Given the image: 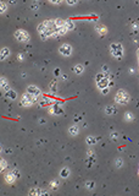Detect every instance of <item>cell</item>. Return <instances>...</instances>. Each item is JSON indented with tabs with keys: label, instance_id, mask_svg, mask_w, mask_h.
I'll use <instances>...</instances> for the list:
<instances>
[{
	"label": "cell",
	"instance_id": "cell-1",
	"mask_svg": "<svg viewBox=\"0 0 139 196\" xmlns=\"http://www.w3.org/2000/svg\"><path fill=\"white\" fill-rule=\"evenodd\" d=\"M110 50H111L112 57H115L118 60L123 57V47L120 43H112V44H110Z\"/></svg>",
	"mask_w": 139,
	"mask_h": 196
},
{
	"label": "cell",
	"instance_id": "cell-2",
	"mask_svg": "<svg viewBox=\"0 0 139 196\" xmlns=\"http://www.w3.org/2000/svg\"><path fill=\"white\" fill-rule=\"evenodd\" d=\"M129 101H131V97L126 91H118L116 96H115V102L118 104H127L129 103Z\"/></svg>",
	"mask_w": 139,
	"mask_h": 196
},
{
	"label": "cell",
	"instance_id": "cell-3",
	"mask_svg": "<svg viewBox=\"0 0 139 196\" xmlns=\"http://www.w3.org/2000/svg\"><path fill=\"white\" fill-rule=\"evenodd\" d=\"M35 102H37V97L29 94L27 92V93H25L22 96V99H21L20 104L22 107H29V106H32V104H34Z\"/></svg>",
	"mask_w": 139,
	"mask_h": 196
},
{
	"label": "cell",
	"instance_id": "cell-4",
	"mask_svg": "<svg viewBox=\"0 0 139 196\" xmlns=\"http://www.w3.org/2000/svg\"><path fill=\"white\" fill-rule=\"evenodd\" d=\"M15 38L20 42H28L29 41V34L25 29H17L15 32Z\"/></svg>",
	"mask_w": 139,
	"mask_h": 196
},
{
	"label": "cell",
	"instance_id": "cell-5",
	"mask_svg": "<svg viewBox=\"0 0 139 196\" xmlns=\"http://www.w3.org/2000/svg\"><path fill=\"white\" fill-rule=\"evenodd\" d=\"M49 113L54 114V115H61V114H64V108L60 103H54L49 108Z\"/></svg>",
	"mask_w": 139,
	"mask_h": 196
},
{
	"label": "cell",
	"instance_id": "cell-6",
	"mask_svg": "<svg viewBox=\"0 0 139 196\" xmlns=\"http://www.w3.org/2000/svg\"><path fill=\"white\" fill-rule=\"evenodd\" d=\"M60 53H61L64 57H70V55L72 54V47L70 44H62L61 47H60Z\"/></svg>",
	"mask_w": 139,
	"mask_h": 196
},
{
	"label": "cell",
	"instance_id": "cell-7",
	"mask_svg": "<svg viewBox=\"0 0 139 196\" xmlns=\"http://www.w3.org/2000/svg\"><path fill=\"white\" fill-rule=\"evenodd\" d=\"M27 92L29 94H32V96H34V97H38V96H40V90L37 87V86H28V88H27Z\"/></svg>",
	"mask_w": 139,
	"mask_h": 196
},
{
	"label": "cell",
	"instance_id": "cell-8",
	"mask_svg": "<svg viewBox=\"0 0 139 196\" xmlns=\"http://www.w3.org/2000/svg\"><path fill=\"white\" fill-rule=\"evenodd\" d=\"M51 104H54V99H53V98L43 97L39 101V107H46V106H51Z\"/></svg>",
	"mask_w": 139,
	"mask_h": 196
},
{
	"label": "cell",
	"instance_id": "cell-9",
	"mask_svg": "<svg viewBox=\"0 0 139 196\" xmlns=\"http://www.w3.org/2000/svg\"><path fill=\"white\" fill-rule=\"evenodd\" d=\"M96 85H98V87H99L100 90H102V88H107V86H109V78L106 77V75H105V77H102L101 80L96 81Z\"/></svg>",
	"mask_w": 139,
	"mask_h": 196
},
{
	"label": "cell",
	"instance_id": "cell-10",
	"mask_svg": "<svg viewBox=\"0 0 139 196\" xmlns=\"http://www.w3.org/2000/svg\"><path fill=\"white\" fill-rule=\"evenodd\" d=\"M16 180V175L12 173V172H10V173H8L6 175H5V181H6L8 184H14Z\"/></svg>",
	"mask_w": 139,
	"mask_h": 196
},
{
	"label": "cell",
	"instance_id": "cell-11",
	"mask_svg": "<svg viewBox=\"0 0 139 196\" xmlns=\"http://www.w3.org/2000/svg\"><path fill=\"white\" fill-rule=\"evenodd\" d=\"M95 31H96L99 34L104 36V34L107 32V28L104 26V24H96V26H95Z\"/></svg>",
	"mask_w": 139,
	"mask_h": 196
},
{
	"label": "cell",
	"instance_id": "cell-12",
	"mask_svg": "<svg viewBox=\"0 0 139 196\" xmlns=\"http://www.w3.org/2000/svg\"><path fill=\"white\" fill-rule=\"evenodd\" d=\"M16 97H17V93H16V91H12V90H10L8 92H5V98H9V99H16Z\"/></svg>",
	"mask_w": 139,
	"mask_h": 196
},
{
	"label": "cell",
	"instance_id": "cell-13",
	"mask_svg": "<svg viewBox=\"0 0 139 196\" xmlns=\"http://www.w3.org/2000/svg\"><path fill=\"white\" fill-rule=\"evenodd\" d=\"M0 86H1V88H3L5 92L10 91V86H9V83H8V81H6V78H5V77H1V81H0Z\"/></svg>",
	"mask_w": 139,
	"mask_h": 196
},
{
	"label": "cell",
	"instance_id": "cell-14",
	"mask_svg": "<svg viewBox=\"0 0 139 196\" xmlns=\"http://www.w3.org/2000/svg\"><path fill=\"white\" fill-rule=\"evenodd\" d=\"M10 55V50H9V48H3L1 49V53H0V59L1 60H5Z\"/></svg>",
	"mask_w": 139,
	"mask_h": 196
},
{
	"label": "cell",
	"instance_id": "cell-15",
	"mask_svg": "<svg viewBox=\"0 0 139 196\" xmlns=\"http://www.w3.org/2000/svg\"><path fill=\"white\" fill-rule=\"evenodd\" d=\"M116 108L115 107H110V106H107L106 108H105V113L107 114V115H112V114H116Z\"/></svg>",
	"mask_w": 139,
	"mask_h": 196
},
{
	"label": "cell",
	"instance_id": "cell-16",
	"mask_svg": "<svg viewBox=\"0 0 139 196\" xmlns=\"http://www.w3.org/2000/svg\"><path fill=\"white\" fill-rule=\"evenodd\" d=\"M78 131H79V127H78L77 125H75V126H71V127L68 129V132H70L71 135H73V136H76V135L78 134Z\"/></svg>",
	"mask_w": 139,
	"mask_h": 196
},
{
	"label": "cell",
	"instance_id": "cell-17",
	"mask_svg": "<svg viewBox=\"0 0 139 196\" xmlns=\"http://www.w3.org/2000/svg\"><path fill=\"white\" fill-rule=\"evenodd\" d=\"M73 71L77 74V75H79V74H82V72L84 71V67H83V65L78 64V65H76V66L73 67Z\"/></svg>",
	"mask_w": 139,
	"mask_h": 196
},
{
	"label": "cell",
	"instance_id": "cell-18",
	"mask_svg": "<svg viewBox=\"0 0 139 196\" xmlns=\"http://www.w3.org/2000/svg\"><path fill=\"white\" fill-rule=\"evenodd\" d=\"M41 191H43V190L41 189H38V188H35V189H32V190H29V195L31 196H34V195H41Z\"/></svg>",
	"mask_w": 139,
	"mask_h": 196
},
{
	"label": "cell",
	"instance_id": "cell-19",
	"mask_svg": "<svg viewBox=\"0 0 139 196\" xmlns=\"http://www.w3.org/2000/svg\"><path fill=\"white\" fill-rule=\"evenodd\" d=\"M96 141H98V139H96V137H94V136H88L87 140H86V142H87L88 145H95Z\"/></svg>",
	"mask_w": 139,
	"mask_h": 196
},
{
	"label": "cell",
	"instance_id": "cell-20",
	"mask_svg": "<svg viewBox=\"0 0 139 196\" xmlns=\"http://www.w3.org/2000/svg\"><path fill=\"white\" fill-rule=\"evenodd\" d=\"M66 29H67V31L75 29V23L72 22L71 20H66Z\"/></svg>",
	"mask_w": 139,
	"mask_h": 196
},
{
	"label": "cell",
	"instance_id": "cell-21",
	"mask_svg": "<svg viewBox=\"0 0 139 196\" xmlns=\"http://www.w3.org/2000/svg\"><path fill=\"white\" fill-rule=\"evenodd\" d=\"M68 175H70V169L68 168L61 169V172H60V176H61V178H67Z\"/></svg>",
	"mask_w": 139,
	"mask_h": 196
},
{
	"label": "cell",
	"instance_id": "cell-22",
	"mask_svg": "<svg viewBox=\"0 0 139 196\" xmlns=\"http://www.w3.org/2000/svg\"><path fill=\"white\" fill-rule=\"evenodd\" d=\"M124 119H126L127 121H132L133 119H134V116H133L132 113H128V112H127V113L124 114Z\"/></svg>",
	"mask_w": 139,
	"mask_h": 196
},
{
	"label": "cell",
	"instance_id": "cell-23",
	"mask_svg": "<svg viewBox=\"0 0 139 196\" xmlns=\"http://www.w3.org/2000/svg\"><path fill=\"white\" fill-rule=\"evenodd\" d=\"M118 137H120L118 132H112V134L110 135V140H111V141H117Z\"/></svg>",
	"mask_w": 139,
	"mask_h": 196
},
{
	"label": "cell",
	"instance_id": "cell-24",
	"mask_svg": "<svg viewBox=\"0 0 139 196\" xmlns=\"http://www.w3.org/2000/svg\"><path fill=\"white\" fill-rule=\"evenodd\" d=\"M86 186H87L88 190H93L94 186H95V183H94V181H87V183H86Z\"/></svg>",
	"mask_w": 139,
	"mask_h": 196
},
{
	"label": "cell",
	"instance_id": "cell-25",
	"mask_svg": "<svg viewBox=\"0 0 139 196\" xmlns=\"http://www.w3.org/2000/svg\"><path fill=\"white\" fill-rule=\"evenodd\" d=\"M50 90L53 91V93H55L56 92V80H54V81L50 83Z\"/></svg>",
	"mask_w": 139,
	"mask_h": 196
},
{
	"label": "cell",
	"instance_id": "cell-26",
	"mask_svg": "<svg viewBox=\"0 0 139 196\" xmlns=\"http://www.w3.org/2000/svg\"><path fill=\"white\" fill-rule=\"evenodd\" d=\"M115 164H116L117 168H121V167H122V164H123V162H122V159H121V158H117L116 161H115Z\"/></svg>",
	"mask_w": 139,
	"mask_h": 196
},
{
	"label": "cell",
	"instance_id": "cell-27",
	"mask_svg": "<svg viewBox=\"0 0 139 196\" xmlns=\"http://www.w3.org/2000/svg\"><path fill=\"white\" fill-rule=\"evenodd\" d=\"M57 185H59V181H57V180L50 183V188H51L53 190H56V189H57Z\"/></svg>",
	"mask_w": 139,
	"mask_h": 196
},
{
	"label": "cell",
	"instance_id": "cell-28",
	"mask_svg": "<svg viewBox=\"0 0 139 196\" xmlns=\"http://www.w3.org/2000/svg\"><path fill=\"white\" fill-rule=\"evenodd\" d=\"M5 11H6V4H5V3H0V12L3 14V12H5Z\"/></svg>",
	"mask_w": 139,
	"mask_h": 196
},
{
	"label": "cell",
	"instance_id": "cell-29",
	"mask_svg": "<svg viewBox=\"0 0 139 196\" xmlns=\"http://www.w3.org/2000/svg\"><path fill=\"white\" fill-rule=\"evenodd\" d=\"M31 9H32V10H38V9H39V4H38V3L31 4Z\"/></svg>",
	"mask_w": 139,
	"mask_h": 196
},
{
	"label": "cell",
	"instance_id": "cell-30",
	"mask_svg": "<svg viewBox=\"0 0 139 196\" xmlns=\"http://www.w3.org/2000/svg\"><path fill=\"white\" fill-rule=\"evenodd\" d=\"M0 165H1V170L6 169V162H5L4 159H1V162H0Z\"/></svg>",
	"mask_w": 139,
	"mask_h": 196
},
{
	"label": "cell",
	"instance_id": "cell-31",
	"mask_svg": "<svg viewBox=\"0 0 139 196\" xmlns=\"http://www.w3.org/2000/svg\"><path fill=\"white\" fill-rule=\"evenodd\" d=\"M12 173L16 175V178H20L21 176V174H20V172L19 170H17V169H12Z\"/></svg>",
	"mask_w": 139,
	"mask_h": 196
},
{
	"label": "cell",
	"instance_id": "cell-32",
	"mask_svg": "<svg viewBox=\"0 0 139 196\" xmlns=\"http://www.w3.org/2000/svg\"><path fill=\"white\" fill-rule=\"evenodd\" d=\"M102 72H104V74H107V72H109V67H107V65H102Z\"/></svg>",
	"mask_w": 139,
	"mask_h": 196
},
{
	"label": "cell",
	"instance_id": "cell-33",
	"mask_svg": "<svg viewBox=\"0 0 139 196\" xmlns=\"http://www.w3.org/2000/svg\"><path fill=\"white\" fill-rule=\"evenodd\" d=\"M101 93H102V94H107V93H109V88H102V90H101Z\"/></svg>",
	"mask_w": 139,
	"mask_h": 196
},
{
	"label": "cell",
	"instance_id": "cell-34",
	"mask_svg": "<svg viewBox=\"0 0 139 196\" xmlns=\"http://www.w3.org/2000/svg\"><path fill=\"white\" fill-rule=\"evenodd\" d=\"M81 120H82V116H79V115L75 116V121H81Z\"/></svg>",
	"mask_w": 139,
	"mask_h": 196
},
{
	"label": "cell",
	"instance_id": "cell-35",
	"mask_svg": "<svg viewBox=\"0 0 139 196\" xmlns=\"http://www.w3.org/2000/svg\"><path fill=\"white\" fill-rule=\"evenodd\" d=\"M61 80L66 81V80H67V75H66V74H62V75H61Z\"/></svg>",
	"mask_w": 139,
	"mask_h": 196
},
{
	"label": "cell",
	"instance_id": "cell-36",
	"mask_svg": "<svg viewBox=\"0 0 139 196\" xmlns=\"http://www.w3.org/2000/svg\"><path fill=\"white\" fill-rule=\"evenodd\" d=\"M67 4H68V5H75V4H76V1H73V0H68Z\"/></svg>",
	"mask_w": 139,
	"mask_h": 196
},
{
	"label": "cell",
	"instance_id": "cell-37",
	"mask_svg": "<svg viewBox=\"0 0 139 196\" xmlns=\"http://www.w3.org/2000/svg\"><path fill=\"white\" fill-rule=\"evenodd\" d=\"M17 58H19L20 61H22V60H23V55H22V54H19V55H17Z\"/></svg>",
	"mask_w": 139,
	"mask_h": 196
},
{
	"label": "cell",
	"instance_id": "cell-38",
	"mask_svg": "<svg viewBox=\"0 0 139 196\" xmlns=\"http://www.w3.org/2000/svg\"><path fill=\"white\" fill-rule=\"evenodd\" d=\"M39 122H40V124H44L45 120H44V119H41V120H39Z\"/></svg>",
	"mask_w": 139,
	"mask_h": 196
},
{
	"label": "cell",
	"instance_id": "cell-39",
	"mask_svg": "<svg viewBox=\"0 0 139 196\" xmlns=\"http://www.w3.org/2000/svg\"><path fill=\"white\" fill-rule=\"evenodd\" d=\"M137 55H138V58H139V49H138V50H137Z\"/></svg>",
	"mask_w": 139,
	"mask_h": 196
}]
</instances>
